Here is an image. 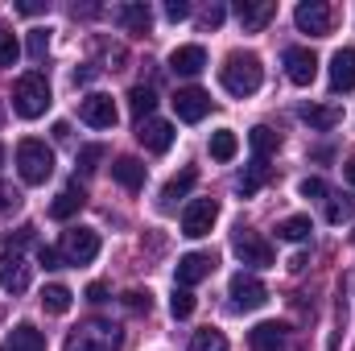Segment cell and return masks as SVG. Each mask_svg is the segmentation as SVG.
I'll use <instances>...</instances> for the list:
<instances>
[{"instance_id": "4dcf8cb0", "label": "cell", "mask_w": 355, "mask_h": 351, "mask_svg": "<svg viewBox=\"0 0 355 351\" xmlns=\"http://www.w3.org/2000/svg\"><path fill=\"white\" fill-rule=\"evenodd\" d=\"M128 108H132L137 124H141V120H149V116H153V108H157V95H153V87H132V91H128Z\"/></svg>"}, {"instance_id": "e575fe53", "label": "cell", "mask_w": 355, "mask_h": 351, "mask_svg": "<svg viewBox=\"0 0 355 351\" xmlns=\"http://www.w3.org/2000/svg\"><path fill=\"white\" fill-rule=\"evenodd\" d=\"M46 54H50V33H46V29H33V33H29V58L42 62Z\"/></svg>"}, {"instance_id": "5b68a950", "label": "cell", "mask_w": 355, "mask_h": 351, "mask_svg": "<svg viewBox=\"0 0 355 351\" xmlns=\"http://www.w3.org/2000/svg\"><path fill=\"white\" fill-rule=\"evenodd\" d=\"M58 257H62V264H91L99 257V232L95 228H71V232H62Z\"/></svg>"}, {"instance_id": "b9f144b4", "label": "cell", "mask_w": 355, "mask_h": 351, "mask_svg": "<svg viewBox=\"0 0 355 351\" xmlns=\"http://www.w3.org/2000/svg\"><path fill=\"white\" fill-rule=\"evenodd\" d=\"M166 17H170V21H186V17H190V4H186V0H170V4H166Z\"/></svg>"}, {"instance_id": "c3c4849f", "label": "cell", "mask_w": 355, "mask_h": 351, "mask_svg": "<svg viewBox=\"0 0 355 351\" xmlns=\"http://www.w3.org/2000/svg\"><path fill=\"white\" fill-rule=\"evenodd\" d=\"M343 170H347V182H352V186H355V157H352V162H347V166H343Z\"/></svg>"}, {"instance_id": "e0dca14e", "label": "cell", "mask_w": 355, "mask_h": 351, "mask_svg": "<svg viewBox=\"0 0 355 351\" xmlns=\"http://www.w3.org/2000/svg\"><path fill=\"white\" fill-rule=\"evenodd\" d=\"M331 91H335V95L355 91V50L352 46L335 50V58H331Z\"/></svg>"}, {"instance_id": "d6986e66", "label": "cell", "mask_w": 355, "mask_h": 351, "mask_svg": "<svg viewBox=\"0 0 355 351\" xmlns=\"http://www.w3.org/2000/svg\"><path fill=\"white\" fill-rule=\"evenodd\" d=\"M0 351H46V335L33 323H17L12 335L0 343Z\"/></svg>"}, {"instance_id": "bcb514c9", "label": "cell", "mask_w": 355, "mask_h": 351, "mask_svg": "<svg viewBox=\"0 0 355 351\" xmlns=\"http://www.w3.org/2000/svg\"><path fill=\"white\" fill-rule=\"evenodd\" d=\"M306 264H310V257H306V252H297V257H293V261H289V268H293V273H302V268H306Z\"/></svg>"}, {"instance_id": "8992f818", "label": "cell", "mask_w": 355, "mask_h": 351, "mask_svg": "<svg viewBox=\"0 0 355 351\" xmlns=\"http://www.w3.org/2000/svg\"><path fill=\"white\" fill-rule=\"evenodd\" d=\"M227 298H232L236 310H261L268 302V285L261 277H252V273H236L232 285H227Z\"/></svg>"}, {"instance_id": "d4e9b609", "label": "cell", "mask_w": 355, "mask_h": 351, "mask_svg": "<svg viewBox=\"0 0 355 351\" xmlns=\"http://www.w3.org/2000/svg\"><path fill=\"white\" fill-rule=\"evenodd\" d=\"M112 178L124 186V190H141L145 186V166L137 157H116L112 162Z\"/></svg>"}, {"instance_id": "3957f363", "label": "cell", "mask_w": 355, "mask_h": 351, "mask_svg": "<svg viewBox=\"0 0 355 351\" xmlns=\"http://www.w3.org/2000/svg\"><path fill=\"white\" fill-rule=\"evenodd\" d=\"M120 343H124V331H120L116 323L87 318V323H79V327L71 331V339H67L62 351H120Z\"/></svg>"}, {"instance_id": "ffe728a7", "label": "cell", "mask_w": 355, "mask_h": 351, "mask_svg": "<svg viewBox=\"0 0 355 351\" xmlns=\"http://www.w3.org/2000/svg\"><path fill=\"white\" fill-rule=\"evenodd\" d=\"M297 116H302L310 128H318V132H327V128H335V124L343 120V112H339L335 103H302Z\"/></svg>"}, {"instance_id": "484cf974", "label": "cell", "mask_w": 355, "mask_h": 351, "mask_svg": "<svg viewBox=\"0 0 355 351\" xmlns=\"http://www.w3.org/2000/svg\"><path fill=\"white\" fill-rule=\"evenodd\" d=\"M248 145H252V157H257V162H268V157L281 149V137H277L272 128H265V124H257V128L248 132Z\"/></svg>"}, {"instance_id": "d590c367", "label": "cell", "mask_w": 355, "mask_h": 351, "mask_svg": "<svg viewBox=\"0 0 355 351\" xmlns=\"http://www.w3.org/2000/svg\"><path fill=\"white\" fill-rule=\"evenodd\" d=\"M99 162H103V145H87V149H79V170H83V174H95Z\"/></svg>"}, {"instance_id": "7402d4cb", "label": "cell", "mask_w": 355, "mask_h": 351, "mask_svg": "<svg viewBox=\"0 0 355 351\" xmlns=\"http://www.w3.org/2000/svg\"><path fill=\"white\" fill-rule=\"evenodd\" d=\"M202 67H207V50L202 46H178L170 54V71H178V75H198Z\"/></svg>"}, {"instance_id": "f35d334b", "label": "cell", "mask_w": 355, "mask_h": 351, "mask_svg": "<svg viewBox=\"0 0 355 351\" xmlns=\"http://www.w3.org/2000/svg\"><path fill=\"white\" fill-rule=\"evenodd\" d=\"M21 207V194L8 186V182H0V215H8V211H17Z\"/></svg>"}, {"instance_id": "ba28073f", "label": "cell", "mask_w": 355, "mask_h": 351, "mask_svg": "<svg viewBox=\"0 0 355 351\" xmlns=\"http://www.w3.org/2000/svg\"><path fill=\"white\" fill-rule=\"evenodd\" d=\"M215 219H219V203H215V198H194V203L182 211V236L202 240V236H211Z\"/></svg>"}, {"instance_id": "7c38bea8", "label": "cell", "mask_w": 355, "mask_h": 351, "mask_svg": "<svg viewBox=\"0 0 355 351\" xmlns=\"http://www.w3.org/2000/svg\"><path fill=\"white\" fill-rule=\"evenodd\" d=\"M137 141H141L149 153H166V149L174 145V124H170V120L149 116V120H141V124H137Z\"/></svg>"}, {"instance_id": "7bdbcfd3", "label": "cell", "mask_w": 355, "mask_h": 351, "mask_svg": "<svg viewBox=\"0 0 355 351\" xmlns=\"http://www.w3.org/2000/svg\"><path fill=\"white\" fill-rule=\"evenodd\" d=\"M202 25H207V29L223 25V4H211V8H207V17H202Z\"/></svg>"}, {"instance_id": "4316f807", "label": "cell", "mask_w": 355, "mask_h": 351, "mask_svg": "<svg viewBox=\"0 0 355 351\" xmlns=\"http://www.w3.org/2000/svg\"><path fill=\"white\" fill-rule=\"evenodd\" d=\"M310 232H314L310 215H289V219H281V223H277V240H289V244L310 240Z\"/></svg>"}, {"instance_id": "277c9868", "label": "cell", "mask_w": 355, "mask_h": 351, "mask_svg": "<svg viewBox=\"0 0 355 351\" xmlns=\"http://www.w3.org/2000/svg\"><path fill=\"white\" fill-rule=\"evenodd\" d=\"M17 174H21L25 186H42L46 178L54 174V149L46 141H37V137L21 141L17 145Z\"/></svg>"}, {"instance_id": "836d02e7", "label": "cell", "mask_w": 355, "mask_h": 351, "mask_svg": "<svg viewBox=\"0 0 355 351\" xmlns=\"http://www.w3.org/2000/svg\"><path fill=\"white\" fill-rule=\"evenodd\" d=\"M17 58H21V46H17V37L0 25V67H12Z\"/></svg>"}, {"instance_id": "6da1fadb", "label": "cell", "mask_w": 355, "mask_h": 351, "mask_svg": "<svg viewBox=\"0 0 355 351\" xmlns=\"http://www.w3.org/2000/svg\"><path fill=\"white\" fill-rule=\"evenodd\" d=\"M219 83H223L227 95L244 99V95L261 91V83H265V67H261L257 54H248V50H232V54L223 58V67H219Z\"/></svg>"}, {"instance_id": "ee69618b", "label": "cell", "mask_w": 355, "mask_h": 351, "mask_svg": "<svg viewBox=\"0 0 355 351\" xmlns=\"http://www.w3.org/2000/svg\"><path fill=\"white\" fill-rule=\"evenodd\" d=\"M87 302H107V285L103 281H91L87 285Z\"/></svg>"}, {"instance_id": "52a82bcc", "label": "cell", "mask_w": 355, "mask_h": 351, "mask_svg": "<svg viewBox=\"0 0 355 351\" xmlns=\"http://www.w3.org/2000/svg\"><path fill=\"white\" fill-rule=\"evenodd\" d=\"M293 21H297L302 33L327 37V33H331V21H335V8H331L327 0H302V4L293 8Z\"/></svg>"}, {"instance_id": "603a6c76", "label": "cell", "mask_w": 355, "mask_h": 351, "mask_svg": "<svg viewBox=\"0 0 355 351\" xmlns=\"http://www.w3.org/2000/svg\"><path fill=\"white\" fill-rule=\"evenodd\" d=\"M248 343H252V351H285V327L281 323H261V327H252Z\"/></svg>"}, {"instance_id": "681fc988", "label": "cell", "mask_w": 355, "mask_h": 351, "mask_svg": "<svg viewBox=\"0 0 355 351\" xmlns=\"http://www.w3.org/2000/svg\"><path fill=\"white\" fill-rule=\"evenodd\" d=\"M0 166H4V145H0Z\"/></svg>"}, {"instance_id": "f546056e", "label": "cell", "mask_w": 355, "mask_h": 351, "mask_svg": "<svg viewBox=\"0 0 355 351\" xmlns=\"http://www.w3.org/2000/svg\"><path fill=\"white\" fill-rule=\"evenodd\" d=\"M71 302H75V293H71L67 285H46V289H42V306H46V314H67Z\"/></svg>"}, {"instance_id": "8fae6325", "label": "cell", "mask_w": 355, "mask_h": 351, "mask_svg": "<svg viewBox=\"0 0 355 351\" xmlns=\"http://www.w3.org/2000/svg\"><path fill=\"white\" fill-rule=\"evenodd\" d=\"M79 120H83V124H91V128H116L120 112H116L112 95H103V91H91L87 99L79 103Z\"/></svg>"}, {"instance_id": "5bb4252c", "label": "cell", "mask_w": 355, "mask_h": 351, "mask_svg": "<svg viewBox=\"0 0 355 351\" xmlns=\"http://www.w3.org/2000/svg\"><path fill=\"white\" fill-rule=\"evenodd\" d=\"M211 273H215V257H211V252H186V257L178 261V268H174V277H178L182 289L198 285V281L211 277Z\"/></svg>"}, {"instance_id": "44dd1931", "label": "cell", "mask_w": 355, "mask_h": 351, "mask_svg": "<svg viewBox=\"0 0 355 351\" xmlns=\"http://www.w3.org/2000/svg\"><path fill=\"white\" fill-rule=\"evenodd\" d=\"M87 203V194H83V186L79 182H71V186H62L58 190V198L50 203V219H71V215H79V207Z\"/></svg>"}, {"instance_id": "30bf717a", "label": "cell", "mask_w": 355, "mask_h": 351, "mask_svg": "<svg viewBox=\"0 0 355 351\" xmlns=\"http://www.w3.org/2000/svg\"><path fill=\"white\" fill-rule=\"evenodd\" d=\"M285 75H289L293 87H310V83L318 79V58H314V50L289 46V50H285Z\"/></svg>"}, {"instance_id": "2e32d148", "label": "cell", "mask_w": 355, "mask_h": 351, "mask_svg": "<svg viewBox=\"0 0 355 351\" xmlns=\"http://www.w3.org/2000/svg\"><path fill=\"white\" fill-rule=\"evenodd\" d=\"M236 257L244 264H257V268H268V264L277 261V257H272V244L261 240V236H252V232H240V236H236Z\"/></svg>"}, {"instance_id": "1f68e13d", "label": "cell", "mask_w": 355, "mask_h": 351, "mask_svg": "<svg viewBox=\"0 0 355 351\" xmlns=\"http://www.w3.org/2000/svg\"><path fill=\"white\" fill-rule=\"evenodd\" d=\"M190 351H227V335L215 331V327H202V331H194Z\"/></svg>"}, {"instance_id": "8d00e7d4", "label": "cell", "mask_w": 355, "mask_h": 351, "mask_svg": "<svg viewBox=\"0 0 355 351\" xmlns=\"http://www.w3.org/2000/svg\"><path fill=\"white\" fill-rule=\"evenodd\" d=\"M124 306H128V310H137V314H141V310L149 314V306H153V293H149V289H128V293H124Z\"/></svg>"}, {"instance_id": "83f0119b", "label": "cell", "mask_w": 355, "mask_h": 351, "mask_svg": "<svg viewBox=\"0 0 355 351\" xmlns=\"http://www.w3.org/2000/svg\"><path fill=\"white\" fill-rule=\"evenodd\" d=\"M265 182H268V162H257V157H252V166H248V170L240 174V182H236V190H240L244 198H252V194H257V190H261Z\"/></svg>"}, {"instance_id": "cb8c5ba5", "label": "cell", "mask_w": 355, "mask_h": 351, "mask_svg": "<svg viewBox=\"0 0 355 351\" xmlns=\"http://www.w3.org/2000/svg\"><path fill=\"white\" fill-rule=\"evenodd\" d=\"M194 182H198V170H194V166H186L182 174H174L162 186V207H174L178 198H186V194L194 190Z\"/></svg>"}, {"instance_id": "f1b7e54d", "label": "cell", "mask_w": 355, "mask_h": 351, "mask_svg": "<svg viewBox=\"0 0 355 351\" xmlns=\"http://www.w3.org/2000/svg\"><path fill=\"white\" fill-rule=\"evenodd\" d=\"M236 153H240V141H236V132H232V128L211 132V157H215V162H232Z\"/></svg>"}, {"instance_id": "74e56055", "label": "cell", "mask_w": 355, "mask_h": 351, "mask_svg": "<svg viewBox=\"0 0 355 351\" xmlns=\"http://www.w3.org/2000/svg\"><path fill=\"white\" fill-rule=\"evenodd\" d=\"M352 215H355V203H352V198H343V203L335 198V203L327 207V219H331V223H343V219H352Z\"/></svg>"}, {"instance_id": "ab89813d", "label": "cell", "mask_w": 355, "mask_h": 351, "mask_svg": "<svg viewBox=\"0 0 355 351\" xmlns=\"http://www.w3.org/2000/svg\"><path fill=\"white\" fill-rule=\"evenodd\" d=\"M297 190H302V198H322V194H327V182H322V178H302Z\"/></svg>"}, {"instance_id": "7dc6e473", "label": "cell", "mask_w": 355, "mask_h": 351, "mask_svg": "<svg viewBox=\"0 0 355 351\" xmlns=\"http://www.w3.org/2000/svg\"><path fill=\"white\" fill-rule=\"evenodd\" d=\"M54 137H58V141H67V137H71V124H62V120H58V124H54Z\"/></svg>"}, {"instance_id": "7a4b0ae2", "label": "cell", "mask_w": 355, "mask_h": 351, "mask_svg": "<svg viewBox=\"0 0 355 351\" xmlns=\"http://www.w3.org/2000/svg\"><path fill=\"white\" fill-rule=\"evenodd\" d=\"M46 108H50V79L42 71H29L12 83V112L21 120H37L46 116Z\"/></svg>"}, {"instance_id": "4fadbf2b", "label": "cell", "mask_w": 355, "mask_h": 351, "mask_svg": "<svg viewBox=\"0 0 355 351\" xmlns=\"http://www.w3.org/2000/svg\"><path fill=\"white\" fill-rule=\"evenodd\" d=\"M174 112H178V120H186V124H198L207 112H211V95L202 87H182L174 95Z\"/></svg>"}, {"instance_id": "f6af8a7d", "label": "cell", "mask_w": 355, "mask_h": 351, "mask_svg": "<svg viewBox=\"0 0 355 351\" xmlns=\"http://www.w3.org/2000/svg\"><path fill=\"white\" fill-rule=\"evenodd\" d=\"M21 12H25V17H37V12H46V4H37V0H25V4H21Z\"/></svg>"}, {"instance_id": "ac0fdd59", "label": "cell", "mask_w": 355, "mask_h": 351, "mask_svg": "<svg viewBox=\"0 0 355 351\" xmlns=\"http://www.w3.org/2000/svg\"><path fill=\"white\" fill-rule=\"evenodd\" d=\"M112 17H116V25H124L128 33H149V25H153V12H149L145 0H128V4H120Z\"/></svg>"}, {"instance_id": "9c48e42d", "label": "cell", "mask_w": 355, "mask_h": 351, "mask_svg": "<svg viewBox=\"0 0 355 351\" xmlns=\"http://www.w3.org/2000/svg\"><path fill=\"white\" fill-rule=\"evenodd\" d=\"M29 277H33V264L25 261L17 248H4L0 252V289L4 293H25L29 289Z\"/></svg>"}, {"instance_id": "9a60e30c", "label": "cell", "mask_w": 355, "mask_h": 351, "mask_svg": "<svg viewBox=\"0 0 355 351\" xmlns=\"http://www.w3.org/2000/svg\"><path fill=\"white\" fill-rule=\"evenodd\" d=\"M236 17H240L244 33H261L268 21L277 17V4L272 0H236Z\"/></svg>"}, {"instance_id": "60d3db41", "label": "cell", "mask_w": 355, "mask_h": 351, "mask_svg": "<svg viewBox=\"0 0 355 351\" xmlns=\"http://www.w3.org/2000/svg\"><path fill=\"white\" fill-rule=\"evenodd\" d=\"M37 264H42V268H62L58 248H37Z\"/></svg>"}, {"instance_id": "d6a6232c", "label": "cell", "mask_w": 355, "mask_h": 351, "mask_svg": "<svg viewBox=\"0 0 355 351\" xmlns=\"http://www.w3.org/2000/svg\"><path fill=\"white\" fill-rule=\"evenodd\" d=\"M170 314H174V318H190V314H194V293H190V289L174 285V298H170Z\"/></svg>"}]
</instances>
